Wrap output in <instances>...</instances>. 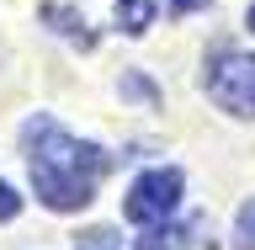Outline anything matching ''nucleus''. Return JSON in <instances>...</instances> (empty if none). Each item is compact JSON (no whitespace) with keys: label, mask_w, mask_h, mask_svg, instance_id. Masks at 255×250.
<instances>
[{"label":"nucleus","mask_w":255,"mask_h":250,"mask_svg":"<svg viewBox=\"0 0 255 250\" xmlns=\"http://www.w3.org/2000/svg\"><path fill=\"white\" fill-rule=\"evenodd\" d=\"M16 213H21V197H16V192L0 181V224H5V219H16Z\"/></svg>","instance_id":"obj_8"},{"label":"nucleus","mask_w":255,"mask_h":250,"mask_svg":"<svg viewBox=\"0 0 255 250\" xmlns=\"http://www.w3.org/2000/svg\"><path fill=\"white\" fill-rule=\"evenodd\" d=\"M75 250H123V240L112 235V229H85V235L75 240Z\"/></svg>","instance_id":"obj_7"},{"label":"nucleus","mask_w":255,"mask_h":250,"mask_svg":"<svg viewBox=\"0 0 255 250\" xmlns=\"http://www.w3.org/2000/svg\"><path fill=\"white\" fill-rule=\"evenodd\" d=\"M234 250H255V197L239 208V219H234Z\"/></svg>","instance_id":"obj_6"},{"label":"nucleus","mask_w":255,"mask_h":250,"mask_svg":"<svg viewBox=\"0 0 255 250\" xmlns=\"http://www.w3.org/2000/svg\"><path fill=\"white\" fill-rule=\"evenodd\" d=\"M37 16H43V21H53V27H59L64 37H75L80 48H91V43H96L91 32H85V16H75V11H69V5H43V11H37Z\"/></svg>","instance_id":"obj_5"},{"label":"nucleus","mask_w":255,"mask_h":250,"mask_svg":"<svg viewBox=\"0 0 255 250\" xmlns=\"http://www.w3.org/2000/svg\"><path fill=\"white\" fill-rule=\"evenodd\" d=\"M207 96L234 117H255V53H234L223 48L207 64Z\"/></svg>","instance_id":"obj_3"},{"label":"nucleus","mask_w":255,"mask_h":250,"mask_svg":"<svg viewBox=\"0 0 255 250\" xmlns=\"http://www.w3.org/2000/svg\"><path fill=\"white\" fill-rule=\"evenodd\" d=\"M21 149H27V171H32V187L43 197V208L53 213H75L96 197L101 176H107V149L101 144H85L75 139L69 128H59L48 112L27 117L21 123Z\"/></svg>","instance_id":"obj_1"},{"label":"nucleus","mask_w":255,"mask_h":250,"mask_svg":"<svg viewBox=\"0 0 255 250\" xmlns=\"http://www.w3.org/2000/svg\"><path fill=\"white\" fill-rule=\"evenodd\" d=\"M138 250H170V235H159V229H149V235L138 240Z\"/></svg>","instance_id":"obj_9"},{"label":"nucleus","mask_w":255,"mask_h":250,"mask_svg":"<svg viewBox=\"0 0 255 250\" xmlns=\"http://www.w3.org/2000/svg\"><path fill=\"white\" fill-rule=\"evenodd\" d=\"M165 5H170V16H191V11H202L207 0H165Z\"/></svg>","instance_id":"obj_10"},{"label":"nucleus","mask_w":255,"mask_h":250,"mask_svg":"<svg viewBox=\"0 0 255 250\" xmlns=\"http://www.w3.org/2000/svg\"><path fill=\"white\" fill-rule=\"evenodd\" d=\"M154 11H159V0H117V27L138 37V32H149Z\"/></svg>","instance_id":"obj_4"},{"label":"nucleus","mask_w":255,"mask_h":250,"mask_svg":"<svg viewBox=\"0 0 255 250\" xmlns=\"http://www.w3.org/2000/svg\"><path fill=\"white\" fill-rule=\"evenodd\" d=\"M175 208H181V171L175 165H154V171H143L128 187L123 219L138 224V229H159V224H170Z\"/></svg>","instance_id":"obj_2"}]
</instances>
